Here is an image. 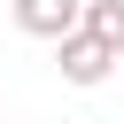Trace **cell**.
I'll return each instance as SVG.
<instances>
[{"instance_id":"2","label":"cell","mask_w":124,"mask_h":124,"mask_svg":"<svg viewBox=\"0 0 124 124\" xmlns=\"http://www.w3.org/2000/svg\"><path fill=\"white\" fill-rule=\"evenodd\" d=\"M78 8L85 0H8V16H16V31L23 39H62V31H78Z\"/></svg>"},{"instance_id":"3","label":"cell","mask_w":124,"mask_h":124,"mask_svg":"<svg viewBox=\"0 0 124 124\" xmlns=\"http://www.w3.org/2000/svg\"><path fill=\"white\" fill-rule=\"evenodd\" d=\"M78 31H93L108 54H124V0H85L78 8Z\"/></svg>"},{"instance_id":"1","label":"cell","mask_w":124,"mask_h":124,"mask_svg":"<svg viewBox=\"0 0 124 124\" xmlns=\"http://www.w3.org/2000/svg\"><path fill=\"white\" fill-rule=\"evenodd\" d=\"M124 54H108L93 31H62L54 39V70H62V85H78V93H93V85H108V70H116Z\"/></svg>"}]
</instances>
